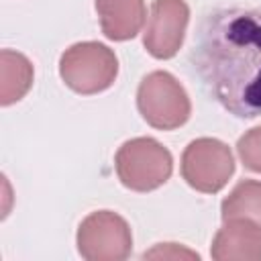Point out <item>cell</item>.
<instances>
[{
    "label": "cell",
    "mask_w": 261,
    "mask_h": 261,
    "mask_svg": "<svg viewBox=\"0 0 261 261\" xmlns=\"http://www.w3.org/2000/svg\"><path fill=\"white\" fill-rule=\"evenodd\" d=\"M192 63L226 112L247 120L261 116V6L210 10L198 27Z\"/></svg>",
    "instance_id": "6da1fadb"
},
{
    "label": "cell",
    "mask_w": 261,
    "mask_h": 261,
    "mask_svg": "<svg viewBox=\"0 0 261 261\" xmlns=\"http://www.w3.org/2000/svg\"><path fill=\"white\" fill-rule=\"evenodd\" d=\"M59 75L75 94H100L114 84L118 57L110 47L98 41L73 43L59 57Z\"/></svg>",
    "instance_id": "7a4b0ae2"
},
{
    "label": "cell",
    "mask_w": 261,
    "mask_h": 261,
    "mask_svg": "<svg viewBox=\"0 0 261 261\" xmlns=\"http://www.w3.org/2000/svg\"><path fill=\"white\" fill-rule=\"evenodd\" d=\"M114 167L120 184L126 190L145 194L161 188L171 177L173 157L157 139L137 137L118 147Z\"/></svg>",
    "instance_id": "3957f363"
},
{
    "label": "cell",
    "mask_w": 261,
    "mask_h": 261,
    "mask_svg": "<svg viewBox=\"0 0 261 261\" xmlns=\"http://www.w3.org/2000/svg\"><path fill=\"white\" fill-rule=\"evenodd\" d=\"M137 108L143 120L157 130H175L192 114V102L184 86L163 69L147 73L137 88Z\"/></svg>",
    "instance_id": "277c9868"
},
{
    "label": "cell",
    "mask_w": 261,
    "mask_h": 261,
    "mask_svg": "<svg viewBox=\"0 0 261 261\" xmlns=\"http://www.w3.org/2000/svg\"><path fill=\"white\" fill-rule=\"evenodd\" d=\"M75 245L86 261H122L133 251V232L120 214L96 210L80 222Z\"/></svg>",
    "instance_id": "5b68a950"
},
{
    "label": "cell",
    "mask_w": 261,
    "mask_h": 261,
    "mask_svg": "<svg viewBox=\"0 0 261 261\" xmlns=\"http://www.w3.org/2000/svg\"><path fill=\"white\" fill-rule=\"evenodd\" d=\"M232 173L234 157L230 147L218 139H194L181 153V177L196 192L216 194L228 184Z\"/></svg>",
    "instance_id": "8992f818"
},
{
    "label": "cell",
    "mask_w": 261,
    "mask_h": 261,
    "mask_svg": "<svg viewBox=\"0 0 261 261\" xmlns=\"http://www.w3.org/2000/svg\"><path fill=\"white\" fill-rule=\"evenodd\" d=\"M190 22V6L186 0H153L143 45L155 59H171L184 45Z\"/></svg>",
    "instance_id": "52a82bcc"
},
{
    "label": "cell",
    "mask_w": 261,
    "mask_h": 261,
    "mask_svg": "<svg viewBox=\"0 0 261 261\" xmlns=\"http://www.w3.org/2000/svg\"><path fill=\"white\" fill-rule=\"evenodd\" d=\"M210 255L214 261H261V226L245 220H224L216 230Z\"/></svg>",
    "instance_id": "ba28073f"
},
{
    "label": "cell",
    "mask_w": 261,
    "mask_h": 261,
    "mask_svg": "<svg viewBox=\"0 0 261 261\" xmlns=\"http://www.w3.org/2000/svg\"><path fill=\"white\" fill-rule=\"evenodd\" d=\"M100 27L110 41H128L139 35L147 18L145 0H96Z\"/></svg>",
    "instance_id": "9c48e42d"
},
{
    "label": "cell",
    "mask_w": 261,
    "mask_h": 261,
    "mask_svg": "<svg viewBox=\"0 0 261 261\" xmlns=\"http://www.w3.org/2000/svg\"><path fill=\"white\" fill-rule=\"evenodd\" d=\"M35 69L29 57L18 51H0V104L10 106L27 96L33 86Z\"/></svg>",
    "instance_id": "30bf717a"
},
{
    "label": "cell",
    "mask_w": 261,
    "mask_h": 261,
    "mask_svg": "<svg viewBox=\"0 0 261 261\" xmlns=\"http://www.w3.org/2000/svg\"><path fill=\"white\" fill-rule=\"evenodd\" d=\"M220 218H245L261 226V181L241 179L220 204Z\"/></svg>",
    "instance_id": "8fae6325"
},
{
    "label": "cell",
    "mask_w": 261,
    "mask_h": 261,
    "mask_svg": "<svg viewBox=\"0 0 261 261\" xmlns=\"http://www.w3.org/2000/svg\"><path fill=\"white\" fill-rule=\"evenodd\" d=\"M237 153L241 163L255 173H261V124L247 130L237 141Z\"/></svg>",
    "instance_id": "7c38bea8"
},
{
    "label": "cell",
    "mask_w": 261,
    "mask_h": 261,
    "mask_svg": "<svg viewBox=\"0 0 261 261\" xmlns=\"http://www.w3.org/2000/svg\"><path fill=\"white\" fill-rule=\"evenodd\" d=\"M192 257V259H198V253H192V251H188V249H181V247H177L175 243H161V245H157L153 251H145L143 253V257L147 259V257Z\"/></svg>",
    "instance_id": "4fadbf2b"
}]
</instances>
